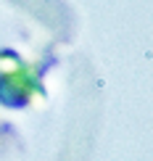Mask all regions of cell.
Wrapping results in <instances>:
<instances>
[{"instance_id": "6da1fadb", "label": "cell", "mask_w": 153, "mask_h": 161, "mask_svg": "<svg viewBox=\"0 0 153 161\" xmlns=\"http://www.w3.org/2000/svg\"><path fill=\"white\" fill-rule=\"evenodd\" d=\"M13 3L24 5L32 16H37L42 24H48L50 29H66L71 26V13L63 8L58 0H13Z\"/></svg>"}]
</instances>
